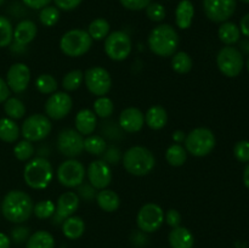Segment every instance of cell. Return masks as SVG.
<instances>
[{"instance_id":"6da1fadb","label":"cell","mask_w":249,"mask_h":248,"mask_svg":"<svg viewBox=\"0 0 249 248\" xmlns=\"http://www.w3.org/2000/svg\"><path fill=\"white\" fill-rule=\"evenodd\" d=\"M34 202L23 190H11L1 202V213L6 220L14 224H22L33 214Z\"/></svg>"},{"instance_id":"7a4b0ae2","label":"cell","mask_w":249,"mask_h":248,"mask_svg":"<svg viewBox=\"0 0 249 248\" xmlns=\"http://www.w3.org/2000/svg\"><path fill=\"white\" fill-rule=\"evenodd\" d=\"M179 44L180 36L177 29L168 23L158 24L148 34V48L160 57H172L178 51Z\"/></svg>"},{"instance_id":"3957f363","label":"cell","mask_w":249,"mask_h":248,"mask_svg":"<svg viewBox=\"0 0 249 248\" xmlns=\"http://www.w3.org/2000/svg\"><path fill=\"white\" fill-rule=\"evenodd\" d=\"M124 169L134 177H145L150 174L156 165V157L152 151L143 146H133L122 156Z\"/></svg>"},{"instance_id":"277c9868","label":"cell","mask_w":249,"mask_h":248,"mask_svg":"<svg viewBox=\"0 0 249 248\" xmlns=\"http://www.w3.org/2000/svg\"><path fill=\"white\" fill-rule=\"evenodd\" d=\"M23 179L27 186L31 189H46L53 179V164L45 157L32 158L23 168Z\"/></svg>"},{"instance_id":"5b68a950","label":"cell","mask_w":249,"mask_h":248,"mask_svg":"<svg viewBox=\"0 0 249 248\" xmlns=\"http://www.w3.org/2000/svg\"><path fill=\"white\" fill-rule=\"evenodd\" d=\"M184 143L187 153L194 157H206L215 147L216 138L211 129L206 126H198L186 134Z\"/></svg>"},{"instance_id":"8992f818","label":"cell","mask_w":249,"mask_h":248,"mask_svg":"<svg viewBox=\"0 0 249 248\" xmlns=\"http://www.w3.org/2000/svg\"><path fill=\"white\" fill-rule=\"evenodd\" d=\"M92 39L85 29H71L60 39V49L68 57H80L92 46Z\"/></svg>"},{"instance_id":"52a82bcc","label":"cell","mask_w":249,"mask_h":248,"mask_svg":"<svg viewBox=\"0 0 249 248\" xmlns=\"http://www.w3.org/2000/svg\"><path fill=\"white\" fill-rule=\"evenodd\" d=\"M53 130L51 119L46 114L34 113L27 117L21 126V135L24 140L38 142L50 135Z\"/></svg>"},{"instance_id":"ba28073f","label":"cell","mask_w":249,"mask_h":248,"mask_svg":"<svg viewBox=\"0 0 249 248\" xmlns=\"http://www.w3.org/2000/svg\"><path fill=\"white\" fill-rule=\"evenodd\" d=\"M216 66L221 74L228 78H236L245 67L243 53L235 46H224L216 55Z\"/></svg>"},{"instance_id":"9c48e42d","label":"cell","mask_w":249,"mask_h":248,"mask_svg":"<svg viewBox=\"0 0 249 248\" xmlns=\"http://www.w3.org/2000/svg\"><path fill=\"white\" fill-rule=\"evenodd\" d=\"M85 177H87V169L84 164L75 158H68L63 160L56 170L57 181L68 189H74L82 185Z\"/></svg>"},{"instance_id":"30bf717a","label":"cell","mask_w":249,"mask_h":248,"mask_svg":"<svg viewBox=\"0 0 249 248\" xmlns=\"http://www.w3.org/2000/svg\"><path fill=\"white\" fill-rule=\"evenodd\" d=\"M104 50L111 60L121 62L129 57L133 50V43L125 32L114 31L105 38Z\"/></svg>"},{"instance_id":"8fae6325","label":"cell","mask_w":249,"mask_h":248,"mask_svg":"<svg viewBox=\"0 0 249 248\" xmlns=\"http://www.w3.org/2000/svg\"><path fill=\"white\" fill-rule=\"evenodd\" d=\"M84 83L87 89L96 97L106 96L112 88V77L106 68L92 66L84 73Z\"/></svg>"},{"instance_id":"7c38bea8","label":"cell","mask_w":249,"mask_h":248,"mask_svg":"<svg viewBox=\"0 0 249 248\" xmlns=\"http://www.w3.org/2000/svg\"><path fill=\"white\" fill-rule=\"evenodd\" d=\"M163 223H164V212L160 204L152 203V202L146 203L138 212L136 224L142 232H156L157 230H160Z\"/></svg>"},{"instance_id":"4fadbf2b","label":"cell","mask_w":249,"mask_h":248,"mask_svg":"<svg viewBox=\"0 0 249 248\" xmlns=\"http://www.w3.org/2000/svg\"><path fill=\"white\" fill-rule=\"evenodd\" d=\"M57 150L67 158H75L84 151V136L75 129H63L57 135Z\"/></svg>"},{"instance_id":"5bb4252c","label":"cell","mask_w":249,"mask_h":248,"mask_svg":"<svg viewBox=\"0 0 249 248\" xmlns=\"http://www.w3.org/2000/svg\"><path fill=\"white\" fill-rule=\"evenodd\" d=\"M73 108V100L66 91H56L49 95L45 102V114L53 121H61L71 113Z\"/></svg>"},{"instance_id":"9a60e30c","label":"cell","mask_w":249,"mask_h":248,"mask_svg":"<svg viewBox=\"0 0 249 248\" xmlns=\"http://www.w3.org/2000/svg\"><path fill=\"white\" fill-rule=\"evenodd\" d=\"M237 7L236 0H203V11L214 23H223L233 16Z\"/></svg>"},{"instance_id":"2e32d148","label":"cell","mask_w":249,"mask_h":248,"mask_svg":"<svg viewBox=\"0 0 249 248\" xmlns=\"http://www.w3.org/2000/svg\"><path fill=\"white\" fill-rule=\"evenodd\" d=\"M87 177L89 184L96 190H104L112 182L111 165L107 164L104 159H95L88 165Z\"/></svg>"},{"instance_id":"e0dca14e","label":"cell","mask_w":249,"mask_h":248,"mask_svg":"<svg viewBox=\"0 0 249 248\" xmlns=\"http://www.w3.org/2000/svg\"><path fill=\"white\" fill-rule=\"evenodd\" d=\"M32 73L28 66L26 63L16 62L10 66L6 73V83L7 87L15 94H21L26 91L31 82Z\"/></svg>"},{"instance_id":"ac0fdd59","label":"cell","mask_w":249,"mask_h":248,"mask_svg":"<svg viewBox=\"0 0 249 248\" xmlns=\"http://www.w3.org/2000/svg\"><path fill=\"white\" fill-rule=\"evenodd\" d=\"M80 198L74 191H67L63 192L60 197H58L57 202H56V211L55 214L53 215V224H62L65 219L68 216L74 215L77 209L79 208Z\"/></svg>"},{"instance_id":"d6986e66","label":"cell","mask_w":249,"mask_h":248,"mask_svg":"<svg viewBox=\"0 0 249 248\" xmlns=\"http://www.w3.org/2000/svg\"><path fill=\"white\" fill-rule=\"evenodd\" d=\"M118 124L125 133H139L145 125V114L136 107H128L119 114Z\"/></svg>"},{"instance_id":"ffe728a7","label":"cell","mask_w":249,"mask_h":248,"mask_svg":"<svg viewBox=\"0 0 249 248\" xmlns=\"http://www.w3.org/2000/svg\"><path fill=\"white\" fill-rule=\"evenodd\" d=\"M38 34V27L32 19H22L14 28V40L12 43L16 45L26 48L29 43L36 39Z\"/></svg>"},{"instance_id":"44dd1931","label":"cell","mask_w":249,"mask_h":248,"mask_svg":"<svg viewBox=\"0 0 249 248\" xmlns=\"http://www.w3.org/2000/svg\"><path fill=\"white\" fill-rule=\"evenodd\" d=\"M74 125L75 130L79 134H82L83 136L91 135L95 131L97 126V117L94 113L92 109L89 108H83L80 111H78V113L75 114L74 118Z\"/></svg>"},{"instance_id":"7402d4cb","label":"cell","mask_w":249,"mask_h":248,"mask_svg":"<svg viewBox=\"0 0 249 248\" xmlns=\"http://www.w3.org/2000/svg\"><path fill=\"white\" fill-rule=\"evenodd\" d=\"M168 241L172 248H192L195 245V237L191 231L181 225L172 229Z\"/></svg>"},{"instance_id":"603a6c76","label":"cell","mask_w":249,"mask_h":248,"mask_svg":"<svg viewBox=\"0 0 249 248\" xmlns=\"http://www.w3.org/2000/svg\"><path fill=\"white\" fill-rule=\"evenodd\" d=\"M195 16V6L190 0H180L175 9V23L180 29H189Z\"/></svg>"},{"instance_id":"cb8c5ba5","label":"cell","mask_w":249,"mask_h":248,"mask_svg":"<svg viewBox=\"0 0 249 248\" xmlns=\"http://www.w3.org/2000/svg\"><path fill=\"white\" fill-rule=\"evenodd\" d=\"M168 123V113L160 105L151 106L145 113V124L152 130H160Z\"/></svg>"},{"instance_id":"d4e9b609","label":"cell","mask_w":249,"mask_h":248,"mask_svg":"<svg viewBox=\"0 0 249 248\" xmlns=\"http://www.w3.org/2000/svg\"><path fill=\"white\" fill-rule=\"evenodd\" d=\"M95 201H96L97 206L106 213H113L121 206V198H119L118 194L109 189L100 190L96 194Z\"/></svg>"},{"instance_id":"484cf974","label":"cell","mask_w":249,"mask_h":248,"mask_svg":"<svg viewBox=\"0 0 249 248\" xmlns=\"http://www.w3.org/2000/svg\"><path fill=\"white\" fill-rule=\"evenodd\" d=\"M62 232L70 240H78L85 232V221L78 215H71L63 220Z\"/></svg>"},{"instance_id":"4316f807","label":"cell","mask_w":249,"mask_h":248,"mask_svg":"<svg viewBox=\"0 0 249 248\" xmlns=\"http://www.w3.org/2000/svg\"><path fill=\"white\" fill-rule=\"evenodd\" d=\"M218 36L221 43L225 44L226 46L235 45L237 41H240L241 38L240 27L233 22H223L218 29Z\"/></svg>"},{"instance_id":"83f0119b","label":"cell","mask_w":249,"mask_h":248,"mask_svg":"<svg viewBox=\"0 0 249 248\" xmlns=\"http://www.w3.org/2000/svg\"><path fill=\"white\" fill-rule=\"evenodd\" d=\"M21 135V128L11 118H0V140L4 142H16Z\"/></svg>"},{"instance_id":"f1b7e54d","label":"cell","mask_w":249,"mask_h":248,"mask_svg":"<svg viewBox=\"0 0 249 248\" xmlns=\"http://www.w3.org/2000/svg\"><path fill=\"white\" fill-rule=\"evenodd\" d=\"M165 159L172 167H181L187 160V151L181 143H172L165 151Z\"/></svg>"},{"instance_id":"f546056e","label":"cell","mask_w":249,"mask_h":248,"mask_svg":"<svg viewBox=\"0 0 249 248\" xmlns=\"http://www.w3.org/2000/svg\"><path fill=\"white\" fill-rule=\"evenodd\" d=\"M27 248H55V238L49 231L39 230L29 236Z\"/></svg>"},{"instance_id":"4dcf8cb0","label":"cell","mask_w":249,"mask_h":248,"mask_svg":"<svg viewBox=\"0 0 249 248\" xmlns=\"http://www.w3.org/2000/svg\"><path fill=\"white\" fill-rule=\"evenodd\" d=\"M109 31H111V26H109L108 21L99 17L90 22L87 32L91 36L92 40H105V38L109 34Z\"/></svg>"},{"instance_id":"1f68e13d","label":"cell","mask_w":249,"mask_h":248,"mask_svg":"<svg viewBox=\"0 0 249 248\" xmlns=\"http://www.w3.org/2000/svg\"><path fill=\"white\" fill-rule=\"evenodd\" d=\"M194 61L186 51H177L172 56V68L179 74H186L192 70Z\"/></svg>"},{"instance_id":"d6a6232c","label":"cell","mask_w":249,"mask_h":248,"mask_svg":"<svg viewBox=\"0 0 249 248\" xmlns=\"http://www.w3.org/2000/svg\"><path fill=\"white\" fill-rule=\"evenodd\" d=\"M4 112L7 116V118L18 121V119L23 118L26 116V106H24V104L19 99L10 96L4 102Z\"/></svg>"},{"instance_id":"836d02e7","label":"cell","mask_w":249,"mask_h":248,"mask_svg":"<svg viewBox=\"0 0 249 248\" xmlns=\"http://www.w3.org/2000/svg\"><path fill=\"white\" fill-rule=\"evenodd\" d=\"M107 148L106 140L101 135H88L84 138V151L92 156H102Z\"/></svg>"},{"instance_id":"e575fe53","label":"cell","mask_w":249,"mask_h":248,"mask_svg":"<svg viewBox=\"0 0 249 248\" xmlns=\"http://www.w3.org/2000/svg\"><path fill=\"white\" fill-rule=\"evenodd\" d=\"M36 90L43 95H51L53 92L57 91V80L53 74L49 73H41L36 77V82H34Z\"/></svg>"},{"instance_id":"d590c367","label":"cell","mask_w":249,"mask_h":248,"mask_svg":"<svg viewBox=\"0 0 249 248\" xmlns=\"http://www.w3.org/2000/svg\"><path fill=\"white\" fill-rule=\"evenodd\" d=\"M84 83V72L82 70H72L62 78V88L66 92L75 91Z\"/></svg>"},{"instance_id":"8d00e7d4","label":"cell","mask_w":249,"mask_h":248,"mask_svg":"<svg viewBox=\"0 0 249 248\" xmlns=\"http://www.w3.org/2000/svg\"><path fill=\"white\" fill-rule=\"evenodd\" d=\"M92 111L100 118H109L114 112V104L107 96H99L92 104Z\"/></svg>"},{"instance_id":"74e56055","label":"cell","mask_w":249,"mask_h":248,"mask_svg":"<svg viewBox=\"0 0 249 248\" xmlns=\"http://www.w3.org/2000/svg\"><path fill=\"white\" fill-rule=\"evenodd\" d=\"M36 152V147H34L33 142L28 140H21L15 145L14 147V155L21 162H28L32 159Z\"/></svg>"},{"instance_id":"f35d334b","label":"cell","mask_w":249,"mask_h":248,"mask_svg":"<svg viewBox=\"0 0 249 248\" xmlns=\"http://www.w3.org/2000/svg\"><path fill=\"white\" fill-rule=\"evenodd\" d=\"M14 40V27L7 17L0 15V49L7 48Z\"/></svg>"},{"instance_id":"ab89813d","label":"cell","mask_w":249,"mask_h":248,"mask_svg":"<svg viewBox=\"0 0 249 248\" xmlns=\"http://www.w3.org/2000/svg\"><path fill=\"white\" fill-rule=\"evenodd\" d=\"M60 10L56 6H49L44 7L39 12V21L44 27H53L58 21H60Z\"/></svg>"},{"instance_id":"60d3db41","label":"cell","mask_w":249,"mask_h":248,"mask_svg":"<svg viewBox=\"0 0 249 248\" xmlns=\"http://www.w3.org/2000/svg\"><path fill=\"white\" fill-rule=\"evenodd\" d=\"M56 211V204L51 199H43L38 203L34 204L33 214L39 219H49L53 218Z\"/></svg>"},{"instance_id":"b9f144b4","label":"cell","mask_w":249,"mask_h":248,"mask_svg":"<svg viewBox=\"0 0 249 248\" xmlns=\"http://www.w3.org/2000/svg\"><path fill=\"white\" fill-rule=\"evenodd\" d=\"M145 10L146 16H147L148 19L152 22H162L163 19L165 18V16H167L165 7L163 6L160 2L152 1Z\"/></svg>"},{"instance_id":"7bdbcfd3","label":"cell","mask_w":249,"mask_h":248,"mask_svg":"<svg viewBox=\"0 0 249 248\" xmlns=\"http://www.w3.org/2000/svg\"><path fill=\"white\" fill-rule=\"evenodd\" d=\"M233 156L241 163H249V141L241 140L233 147Z\"/></svg>"},{"instance_id":"ee69618b","label":"cell","mask_w":249,"mask_h":248,"mask_svg":"<svg viewBox=\"0 0 249 248\" xmlns=\"http://www.w3.org/2000/svg\"><path fill=\"white\" fill-rule=\"evenodd\" d=\"M122 152L117 146H107L105 150L104 155H102V159L107 163V164H118L122 160Z\"/></svg>"},{"instance_id":"f6af8a7d","label":"cell","mask_w":249,"mask_h":248,"mask_svg":"<svg viewBox=\"0 0 249 248\" xmlns=\"http://www.w3.org/2000/svg\"><path fill=\"white\" fill-rule=\"evenodd\" d=\"M77 189H78L77 195L79 196V198L84 199V201L87 202H91L96 198V194H97L96 189L92 187L89 182H88V184L83 182V184L79 185Z\"/></svg>"},{"instance_id":"bcb514c9","label":"cell","mask_w":249,"mask_h":248,"mask_svg":"<svg viewBox=\"0 0 249 248\" xmlns=\"http://www.w3.org/2000/svg\"><path fill=\"white\" fill-rule=\"evenodd\" d=\"M119 2L126 10H130V11H141V10H145L152 2V0H119Z\"/></svg>"},{"instance_id":"7dc6e473","label":"cell","mask_w":249,"mask_h":248,"mask_svg":"<svg viewBox=\"0 0 249 248\" xmlns=\"http://www.w3.org/2000/svg\"><path fill=\"white\" fill-rule=\"evenodd\" d=\"M164 221L170 228L174 229L181 225L182 216L180 214V212L177 211V209H169L167 213H164Z\"/></svg>"},{"instance_id":"c3c4849f","label":"cell","mask_w":249,"mask_h":248,"mask_svg":"<svg viewBox=\"0 0 249 248\" xmlns=\"http://www.w3.org/2000/svg\"><path fill=\"white\" fill-rule=\"evenodd\" d=\"M29 237V229L26 226H16L11 231V238L14 242L21 243L28 240Z\"/></svg>"},{"instance_id":"681fc988","label":"cell","mask_w":249,"mask_h":248,"mask_svg":"<svg viewBox=\"0 0 249 248\" xmlns=\"http://www.w3.org/2000/svg\"><path fill=\"white\" fill-rule=\"evenodd\" d=\"M55 2V6L58 10H62V11H72L75 10L80 4H82L83 0H53Z\"/></svg>"},{"instance_id":"f907efd6","label":"cell","mask_w":249,"mask_h":248,"mask_svg":"<svg viewBox=\"0 0 249 248\" xmlns=\"http://www.w3.org/2000/svg\"><path fill=\"white\" fill-rule=\"evenodd\" d=\"M51 1H53V0H22V2H23L27 7H29V9L32 10L44 9V7L49 6V5L51 4Z\"/></svg>"},{"instance_id":"816d5d0a","label":"cell","mask_w":249,"mask_h":248,"mask_svg":"<svg viewBox=\"0 0 249 248\" xmlns=\"http://www.w3.org/2000/svg\"><path fill=\"white\" fill-rule=\"evenodd\" d=\"M10 92H11V90L7 87L6 80L0 77V104H4L9 99Z\"/></svg>"},{"instance_id":"f5cc1de1","label":"cell","mask_w":249,"mask_h":248,"mask_svg":"<svg viewBox=\"0 0 249 248\" xmlns=\"http://www.w3.org/2000/svg\"><path fill=\"white\" fill-rule=\"evenodd\" d=\"M240 31H241V33L243 34V35L247 36V38L249 39V12H248V14H246L245 16L241 18Z\"/></svg>"},{"instance_id":"db71d44e","label":"cell","mask_w":249,"mask_h":248,"mask_svg":"<svg viewBox=\"0 0 249 248\" xmlns=\"http://www.w3.org/2000/svg\"><path fill=\"white\" fill-rule=\"evenodd\" d=\"M172 138L175 143H182L185 141V139H186V133L182 130H175L174 133H173Z\"/></svg>"},{"instance_id":"11a10c76","label":"cell","mask_w":249,"mask_h":248,"mask_svg":"<svg viewBox=\"0 0 249 248\" xmlns=\"http://www.w3.org/2000/svg\"><path fill=\"white\" fill-rule=\"evenodd\" d=\"M11 240L9 236L4 232H0V248H10Z\"/></svg>"},{"instance_id":"9f6ffc18","label":"cell","mask_w":249,"mask_h":248,"mask_svg":"<svg viewBox=\"0 0 249 248\" xmlns=\"http://www.w3.org/2000/svg\"><path fill=\"white\" fill-rule=\"evenodd\" d=\"M243 184L249 190V163L246 165L245 170H243Z\"/></svg>"},{"instance_id":"6f0895ef","label":"cell","mask_w":249,"mask_h":248,"mask_svg":"<svg viewBox=\"0 0 249 248\" xmlns=\"http://www.w3.org/2000/svg\"><path fill=\"white\" fill-rule=\"evenodd\" d=\"M240 48H241V53H248L249 55V40H242L240 43Z\"/></svg>"},{"instance_id":"680465c9","label":"cell","mask_w":249,"mask_h":248,"mask_svg":"<svg viewBox=\"0 0 249 248\" xmlns=\"http://www.w3.org/2000/svg\"><path fill=\"white\" fill-rule=\"evenodd\" d=\"M246 66H247V70H248V72H249V57H248V60H247V63H246Z\"/></svg>"},{"instance_id":"91938a15","label":"cell","mask_w":249,"mask_h":248,"mask_svg":"<svg viewBox=\"0 0 249 248\" xmlns=\"http://www.w3.org/2000/svg\"><path fill=\"white\" fill-rule=\"evenodd\" d=\"M242 2H245V4H249V0H241Z\"/></svg>"},{"instance_id":"94428289","label":"cell","mask_w":249,"mask_h":248,"mask_svg":"<svg viewBox=\"0 0 249 248\" xmlns=\"http://www.w3.org/2000/svg\"><path fill=\"white\" fill-rule=\"evenodd\" d=\"M4 2H5V0H0V6H1V5L4 4Z\"/></svg>"}]
</instances>
